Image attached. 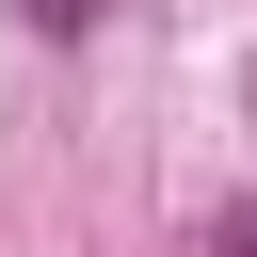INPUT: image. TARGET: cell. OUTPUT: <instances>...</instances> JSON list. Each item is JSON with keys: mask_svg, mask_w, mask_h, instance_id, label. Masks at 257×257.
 Here are the masks:
<instances>
[{"mask_svg": "<svg viewBox=\"0 0 257 257\" xmlns=\"http://www.w3.org/2000/svg\"><path fill=\"white\" fill-rule=\"evenodd\" d=\"M209 257H257V193H225V225H209Z\"/></svg>", "mask_w": 257, "mask_h": 257, "instance_id": "obj_1", "label": "cell"}, {"mask_svg": "<svg viewBox=\"0 0 257 257\" xmlns=\"http://www.w3.org/2000/svg\"><path fill=\"white\" fill-rule=\"evenodd\" d=\"M32 32H96V0H32Z\"/></svg>", "mask_w": 257, "mask_h": 257, "instance_id": "obj_2", "label": "cell"}]
</instances>
